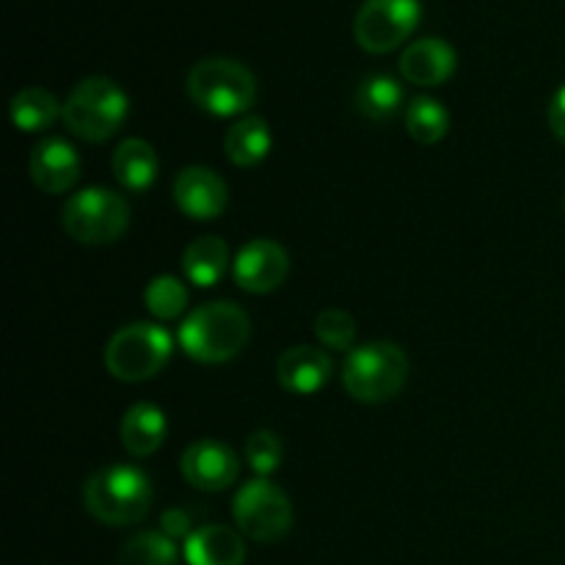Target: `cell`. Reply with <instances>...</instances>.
<instances>
[{
    "mask_svg": "<svg viewBox=\"0 0 565 565\" xmlns=\"http://www.w3.org/2000/svg\"><path fill=\"white\" fill-rule=\"evenodd\" d=\"M252 337V320L235 301H210L182 318L177 342L199 364L232 362Z\"/></svg>",
    "mask_w": 565,
    "mask_h": 565,
    "instance_id": "obj_1",
    "label": "cell"
},
{
    "mask_svg": "<svg viewBox=\"0 0 565 565\" xmlns=\"http://www.w3.org/2000/svg\"><path fill=\"white\" fill-rule=\"evenodd\" d=\"M152 483L147 472L130 463H116L94 472L83 486V508L108 527H130L152 511Z\"/></svg>",
    "mask_w": 565,
    "mask_h": 565,
    "instance_id": "obj_2",
    "label": "cell"
},
{
    "mask_svg": "<svg viewBox=\"0 0 565 565\" xmlns=\"http://www.w3.org/2000/svg\"><path fill=\"white\" fill-rule=\"evenodd\" d=\"M188 97L199 110L218 119H243L257 103V77L235 58H202L188 72Z\"/></svg>",
    "mask_w": 565,
    "mask_h": 565,
    "instance_id": "obj_3",
    "label": "cell"
},
{
    "mask_svg": "<svg viewBox=\"0 0 565 565\" xmlns=\"http://www.w3.org/2000/svg\"><path fill=\"white\" fill-rule=\"evenodd\" d=\"M130 114L125 88L103 75L86 77L70 92L61 121L72 136L88 143H103L121 130Z\"/></svg>",
    "mask_w": 565,
    "mask_h": 565,
    "instance_id": "obj_4",
    "label": "cell"
},
{
    "mask_svg": "<svg viewBox=\"0 0 565 565\" xmlns=\"http://www.w3.org/2000/svg\"><path fill=\"white\" fill-rule=\"evenodd\" d=\"M408 381V356L395 342H367L348 353L342 364V386L359 403H386L403 392Z\"/></svg>",
    "mask_w": 565,
    "mask_h": 565,
    "instance_id": "obj_5",
    "label": "cell"
},
{
    "mask_svg": "<svg viewBox=\"0 0 565 565\" xmlns=\"http://www.w3.org/2000/svg\"><path fill=\"white\" fill-rule=\"evenodd\" d=\"M174 337L160 323L121 326L105 345V370L125 384H143L169 364Z\"/></svg>",
    "mask_w": 565,
    "mask_h": 565,
    "instance_id": "obj_6",
    "label": "cell"
},
{
    "mask_svg": "<svg viewBox=\"0 0 565 565\" xmlns=\"http://www.w3.org/2000/svg\"><path fill=\"white\" fill-rule=\"evenodd\" d=\"M61 226L81 246H108L130 226V202L110 188H83L66 199Z\"/></svg>",
    "mask_w": 565,
    "mask_h": 565,
    "instance_id": "obj_7",
    "label": "cell"
},
{
    "mask_svg": "<svg viewBox=\"0 0 565 565\" xmlns=\"http://www.w3.org/2000/svg\"><path fill=\"white\" fill-rule=\"evenodd\" d=\"M232 519L246 539L257 544H279L292 530V502L268 478H254L237 489Z\"/></svg>",
    "mask_w": 565,
    "mask_h": 565,
    "instance_id": "obj_8",
    "label": "cell"
},
{
    "mask_svg": "<svg viewBox=\"0 0 565 565\" xmlns=\"http://www.w3.org/2000/svg\"><path fill=\"white\" fill-rule=\"evenodd\" d=\"M419 20V0H364L353 20V39L364 53L386 55L417 31Z\"/></svg>",
    "mask_w": 565,
    "mask_h": 565,
    "instance_id": "obj_9",
    "label": "cell"
},
{
    "mask_svg": "<svg viewBox=\"0 0 565 565\" xmlns=\"http://www.w3.org/2000/svg\"><path fill=\"white\" fill-rule=\"evenodd\" d=\"M287 274H290V254L270 237H254L232 259V279L252 296L279 290Z\"/></svg>",
    "mask_w": 565,
    "mask_h": 565,
    "instance_id": "obj_10",
    "label": "cell"
},
{
    "mask_svg": "<svg viewBox=\"0 0 565 565\" xmlns=\"http://www.w3.org/2000/svg\"><path fill=\"white\" fill-rule=\"evenodd\" d=\"M180 472L193 489L204 491V494H218V491H226L237 480L241 458L226 441L199 439L182 452Z\"/></svg>",
    "mask_w": 565,
    "mask_h": 565,
    "instance_id": "obj_11",
    "label": "cell"
},
{
    "mask_svg": "<svg viewBox=\"0 0 565 565\" xmlns=\"http://www.w3.org/2000/svg\"><path fill=\"white\" fill-rule=\"evenodd\" d=\"M226 182L207 166H188L174 180V204L185 218L213 221L226 210Z\"/></svg>",
    "mask_w": 565,
    "mask_h": 565,
    "instance_id": "obj_12",
    "label": "cell"
},
{
    "mask_svg": "<svg viewBox=\"0 0 565 565\" xmlns=\"http://www.w3.org/2000/svg\"><path fill=\"white\" fill-rule=\"evenodd\" d=\"M28 174L39 191L58 196V193L72 191L81 180V154L64 138H44L33 147Z\"/></svg>",
    "mask_w": 565,
    "mask_h": 565,
    "instance_id": "obj_13",
    "label": "cell"
},
{
    "mask_svg": "<svg viewBox=\"0 0 565 565\" xmlns=\"http://www.w3.org/2000/svg\"><path fill=\"white\" fill-rule=\"evenodd\" d=\"M401 75L412 86L436 88L456 75L458 55L450 42L436 36L417 39L401 53Z\"/></svg>",
    "mask_w": 565,
    "mask_h": 565,
    "instance_id": "obj_14",
    "label": "cell"
},
{
    "mask_svg": "<svg viewBox=\"0 0 565 565\" xmlns=\"http://www.w3.org/2000/svg\"><path fill=\"white\" fill-rule=\"evenodd\" d=\"M331 373H334V362L329 353L315 345L287 348L276 362V379L281 390L298 397L318 395L331 381Z\"/></svg>",
    "mask_w": 565,
    "mask_h": 565,
    "instance_id": "obj_15",
    "label": "cell"
},
{
    "mask_svg": "<svg viewBox=\"0 0 565 565\" xmlns=\"http://www.w3.org/2000/svg\"><path fill=\"white\" fill-rule=\"evenodd\" d=\"M188 565H243L246 563V541L241 530L224 524H204L193 530L185 541Z\"/></svg>",
    "mask_w": 565,
    "mask_h": 565,
    "instance_id": "obj_16",
    "label": "cell"
},
{
    "mask_svg": "<svg viewBox=\"0 0 565 565\" xmlns=\"http://www.w3.org/2000/svg\"><path fill=\"white\" fill-rule=\"evenodd\" d=\"M166 434H169V423H166L163 408L154 403H132L121 417V445L132 458H149L163 447Z\"/></svg>",
    "mask_w": 565,
    "mask_h": 565,
    "instance_id": "obj_17",
    "label": "cell"
},
{
    "mask_svg": "<svg viewBox=\"0 0 565 565\" xmlns=\"http://www.w3.org/2000/svg\"><path fill=\"white\" fill-rule=\"evenodd\" d=\"M158 152L143 138H125L114 149V158H110V171H114L116 182L132 193L152 188L154 180H158Z\"/></svg>",
    "mask_w": 565,
    "mask_h": 565,
    "instance_id": "obj_18",
    "label": "cell"
},
{
    "mask_svg": "<svg viewBox=\"0 0 565 565\" xmlns=\"http://www.w3.org/2000/svg\"><path fill=\"white\" fill-rule=\"evenodd\" d=\"M270 147H274L270 125L263 116L254 114L237 119L224 136V154L237 169H254V166H259L270 154Z\"/></svg>",
    "mask_w": 565,
    "mask_h": 565,
    "instance_id": "obj_19",
    "label": "cell"
},
{
    "mask_svg": "<svg viewBox=\"0 0 565 565\" xmlns=\"http://www.w3.org/2000/svg\"><path fill=\"white\" fill-rule=\"evenodd\" d=\"M226 268H230V248H226L224 237H196L182 252V274L191 285L204 287V290L218 285L224 279Z\"/></svg>",
    "mask_w": 565,
    "mask_h": 565,
    "instance_id": "obj_20",
    "label": "cell"
},
{
    "mask_svg": "<svg viewBox=\"0 0 565 565\" xmlns=\"http://www.w3.org/2000/svg\"><path fill=\"white\" fill-rule=\"evenodd\" d=\"M353 105L364 119L390 121L403 110V86L386 72H373L356 86Z\"/></svg>",
    "mask_w": 565,
    "mask_h": 565,
    "instance_id": "obj_21",
    "label": "cell"
},
{
    "mask_svg": "<svg viewBox=\"0 0 565 565\" xmlns=\"http://www.w3.org/2000/svg\"><path fill=\"white\" fill-rule=\"evenodd\" d=\"M9 114L11 121H14L17 130L22 132H44L61 119L64 114V105L47 92V88H22L11 97L9 105Z\"/></svg>",
    "mask_w": 565,
    "mask_h": 565,
    "instance_id": "obj_22",
    "label": "cell"
},
{
    "mask_svg": "<svg viewBox=\"0 0 565 565\" xmlns=\"http://www.w3.org/2000/svg\"><path fill=\"white\" fill-rule=\"evenodd\" d=\"M403 121H406L408 136L417 143H425V147H434V143H439L450 132V114H447L445 103L428 97V94L414 97L408 103Z\"/></svg>",
    "mask_w": 565,
    "mask_h": 565,
    "instance_id": "obj_23",
    "label": "cell"
},
{
    "mask_svg": "<svg viewBox=\"0 0 565 565\" xmlns=\"http://www.w3.org/2000/svg\"><path fill=\"white\" fill-rule=\"evenodd\" d=\"M188 303H191V292L182 285L177 276L160 274L154 279H149L147 290H143V307L160 323H169L185 315Z\"/></svg>",
    "mask_w": 565,
    "mask_h": 565,
    "instance_id": "obj_24",
    "label": "cell"
},
{
    "mask_svg": "<svg viewBox=\"0 0 565 565\" xmlns=\"http://www.w3.org/2000/svg\"><path fill=\"white\" fill-rule=\"evenodd\" d=\"M116 565H177V541L160 530H143L121 546Z\"/></svg>",
    "mask_w": 565,
    "mask_h": 565,
    "instance_id": "obj_25",
    "label": "cell"
},
{
    "mask_svg": "<svg viewBox=\"0 0 565 565\" xmlns=\"http://www.w3.org/2000/svg\"><path fill=\"white\" fill-rule=\"evenodd\" d=\"M315 337L329 351H351L356 340V320L345 309H323L315 318Z\"/></svg>",
    "mask_w": 565,
    "mask_h": 565,
    "instance_id": "obj_26",
    "label": "cell"
},
{
    "mask_svg": "<svg viewBox=\"0 0 565 565\" xmlns=\"http://www.w3.org/2000/svg\"><path fill=\"white\" fill-rule=\"evenodd\" d=\"M243 456H246L248 467H252L254 472L263 475V478H268V475H274L276 469L281 467L285 445H281L279 434H274V430H268V428H259L246 439Z\"/></svg>",
    "mask_w": 565,
    "mask_h": 565,
    "instance_id": "obj_27",
    "label": "cell"
},
{
    "mask_svg": "<svg viewBox=\"0 0 565 565\" xmlns=\"http://www.w3.org/2000/svg\"><path fill=\"white\" fill-rule=\"evenodd\" d=\"M160 533L169 535L171 541H188L193 535L191 516L185 511H166L163 519H160Z\"/></svg>",
    "mask_w": 565,
    "mask_h": 565,
    "instance_id": "obj_28",
    "label": "cell"
},
{
    "mask_svg": "<svg viewBox=\"0 0 565 565\" xmlns=\"http://www.w3.org/2000/svg\"><path fill=\"white\" fill-rule=\"evenodd\" d=\"M546 121H550L552 136L565 147V83L555 92V97L550 99V110H546Z\"/></svg>",
    "mask_w": 565,
    "mask_h": 565,
    "instance_id": "obj_29",
    "label": "cell"
},
{
    "mask_svg": "<svg viewBox=\"0 0 565 565\" xmlns=\"http://www.w3.org/2000/svg\"><path fill=\"white\" fill-rule=\"evenodd\" d=\"M563 207H565V196H563Z\"/></svg>",
    "mask_w": 565,
    "mask_h": 565,
    "instance_id": "obj_30",
    "label": "cell"
}]
</instances>
